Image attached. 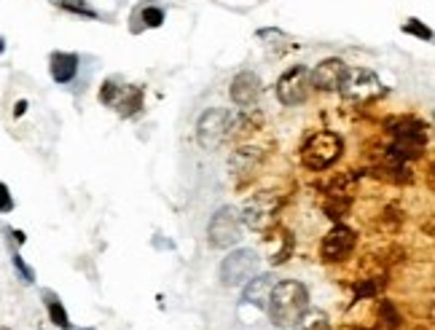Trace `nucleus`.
Returning a JSON list of instances; mask_svg holds the SVG:
<instances>
[{
	"label": "nucleus",
	"mask_w": 435,
	"mask_h": 330,
	"mask_svg": "<svg viewBox=\"0 0 435 330\" xmlns=\"http://www.w3.org/2000/svg\"><path fill=\"white\" fill-rule=\"evenodd\" d=\"M344 153V140L336 132H315L301 148V164L312 172H323L333 166Z\"/></svg>",
	"instance_id": "nucleus-3"
},
{
	"label": "nucleus",
	"mask_w": 435,
	"mask_h": 330,
	"mask_svg": "<svg viewBox=\"0 0 435 330\" xmlns=\"http://www.w3.org/2000/svg\"><path fill=\"white\" fill-rule=\"evenodd\" d=\"M293 330H330V319H328V315L320 312V309H306V312L296 319Z\"/></svg>",
	"instance_id": "nucleus-17"
},
{
	"label": "nucleus",
	"mask_w": 435,
	"mask_h": 330,
	"mask_svg": "<svg viewBox=\"0 0 435 330\" xmlns=\"http://www.w3.org/2000/svg\"><path fill=\"white\" fill-rule=\"evenodd\" d=\"M358 244V237L349 225H333L328 234L323 237V247H320V256L325 263H339V260H346L352 256Z\"/></svg>",
	"instance_id": "nucleus-8"
},
{
	"label": "nucleus",
	"mask_w": 435,
	"mask_h": 330,
	"mask_svg": "<svg viewBox=\"0 0 435 330\" xmlns=\"http://www.w3.org/2000/svg\"><path fill=\"white\" fill-rule=\"evenodd\" d=\"M384 285V282H379L376 277H371V279H365L361 287H358V298H368V296H376L379 293V287Z\"/></svg>",
	"instance_id": "nucleus-25"
},
{
	"label": "nucleus",
	"mask_w": 435,
	"mask_h": 330,
	"mask_svg": "<svg viewBox=\"0 0 435 330\" xmlns=\"http://www.w3.org/2000/svg\"><path fill=\"white\" fill-rule=\"evenodd\" d=\"M44 296V303H46V312H48V319L57 325V328L62 330H70L73 325H70V317H67V312H65V306H62L60 296L54 293V290H44L41 293Z\"/></svg>",
	"instance_id": "nucleus-15"
},
{
	"label": "nucleus",
	"mask_w": 435,
	"mask_h": 330,
	"mask_svg": "<svg viewBox=\"0 0 435 330\" xmlns=\"http://www.w3.org/2000/svg\"><path fill=\"white\" fill-rule=\"evenodd\" d=\"M339 91H342L346 105L363 107V105H371L374 100H379L384 94V86H382V81H379V75L374 70H368V67H352L342 78Z\"/></svg>",
	"instance_id": "nucleus-2"
},
{
	"label": "nucleus",
	"mask_w": 435,
	"mask_h": 330,
	"mask_svg": "<svg viewBox=\"0 0 435 330\" xmlns=\"http://www.w3.org/2000/svg\"><path fill=\"white\" fill-rule=\"evenodd\" d=\"M11 210H14V196H11L6 183H0V212H11Z\"/></svg>",
	"instance_id": "nucleus-26"
},
{
	"label": "nucleus",
	"mask_w": 435,
	"mask_h": 330,
	"mask_svg": "<svg viewBox=\"0 0 435 330\" xmlns=\"http://www.w3.org/2000/svg\"><path fill=\"white\" fill-rule=\"evenodd\" d=\"M255 274H258V256H255L253 250H234L221 263V282L226 287L245 285Z\"/></svg>",
	"instance_id": "nucleus-6"
},
{
	"label": "nucleus",
	"mask_w": 435,
	"mask_h": 330,
	"mask_svg": "<svg viewBox=\"0 0 435 330\" xmlns=\"http://www.w3.org/2000/svg\"><path fill=\"white\" fill-rule=\"evenodd\" d=\"M376 325L374 330H395L401 325V315H398V309L392 306V301H379L376 303Z\"/></svg>",
	"instance_id": "nucleus-18"
},
{
	"label": "nucleus",
	"mask_w": 435,
	"mask_h": 330,
	"mask_svg": "<svg viewBox=\"0 0 435 330\" xmlns=\"http://www.w3.org/2000/svg\"><path fill=\"white\" fill-rule=\"evenodd\" d=\"M342 330H374V328H361V325H344Z\"/></svg>",
	"instance_id": "nucleus-28"
},
{
	"label": "nucleus",
	"mask_w": 435,
	"mask_h": 330,
	"mask_svg": "<svg viewBox=\"0 0 435 330\" xmlns=\"http://www.w3.org/2000/svg\"><path fill=\"white\" fill-rule=\"evenodd\" d=\"M274 212H277V204H274V199L266 194L255 196L253 202H247L245 204V223L250 225V228H266V225L274 220Z\"/></svg>",
	"instance_id": "nucleus-11"
},
{
	"label": "nucleus",
	"mask_w": 435,
	"mask_h": 330,
	"mask_svg": "<svg viewBox=\"0 0 435 330\" xmlns=\"http://www.w3.org/2000/svg\"><path fill=\"white\" fill-rule=\"evenodd\" d=\"M309 91H312V78H309V70L304 65L290 67L277 81V97H280L283 105H301V103H306Z\"/></svg>",
	"instance_id": "nucleus-7"
},
{
	"label": "nucleus",
	"mask_w": 435,
	"mask_h": 330,
	"mask_svg": "<svg viewBox=\"0 0 435 330\" xmlns=\"http://www.w3.org/2000/svg\"><path fill=\"white\" fill-rule=\"evenodd\" d=\"M51 65H48V70H51V78L57 81V84H70L78 73V57L75 54H65V51H57V54H51Z\"/></svg>",
	"instance_id": "nucleus-14"
},
{
	"label": "nucleus",
	"mask_w": 435,
	"mask_h": 330,
	"mask_svg": "<svg viewBox=\"0 0 435 330\" xmlns=\"http://www.w3.org/2000/svg\"><path fill=\"white\" fill-rule=\"evenodd\" d=\"M25 110H27V103H25V100H19V103H16V110H14V116H22V113H25Z\"/></svg>",
	"instance_id": "nucleus-27"
},
{
	"label": "nucleus",
	"mask_w": 435,
	"mask_h": 330,
	"mask_svg": "<svg viewBox=\"0 0 435 330\" xmlns=\"http://www.w3.org/2000/svg\"><path fill=\"white\" fill-rule=\"evenodd\" d=\"M231 116H228V110L223 107H210V110H204L199 121H196V140H199V145L204 150H215L221 148L228 135H231Z\"/></svg>",
	"instance_id": "nucleus-4"
},
{
	"label": "nucleus",
	"mask_w": 435,
	"mask_h": 330,
	"mask_svg": "<svg viewBox=\"0 0 435 330\" xmlns=\"http://www.w3.org/2000/svg\"><path fill=\"white\" fill-rule=\"evenodd\" d=\"M0 330H11V328H0Z\"/></svg>",
	"instance_id": "nucleus-30"
},
{
	"label": "nucleus",
	"mask_w": 435,
	"mask_h": 330,
	"mask_svg": "<svg viewBox=\"0 0 435 330\" xmlns=\"http://www.w3.org/2000/svg\"><path fill=\"white\" fill-rule=\"evenodd\" d=\"M274 287V277L269 274H258V277H250L247 279V287L242 293V301L245 303H253L258 309H266V301H269V293Z\"/></svg>",
	"instance_id": "nucleus-13"
},
{
	"label": "nucleus",
	"mask_w": 435,
	"mask_h": 330,
	"mask_svg": "<svg viewBox=\"0 0 435 330\" xmlns=\"http://www.w3.org/2000/svg\"><path fill=\"white\" fill-rule=\"evenodd\" d=\"M3 51H6V41H3V38H0V54H3Z\"/></svg>",
	"instance_id": "nucleus-29"
},
{
	"label": "nucleus",
	"mask_w": 435,
	"mask_h": 330,
	"mask_svg": "<svg viewBox=\"0 0 435 330\" xmlns=\"http://www.w3.org/2000/svg\"><path fill=\"white\" fill-rule=\"evenodd\" d=\"M261 97V78L253 70H242L234 81H231V100L240 107H253Z\"/></svg>",
	"instance_id": "nucleus-10"
},
{
	"label": "nucleus",
	"mask_w": 435,
	"mask_h": 330,
	"mask_svg": "<svg viewBox=\"0 0 435 330\" xmlns=\"http://www.w3.org/2000/svg\"><path fill=\"white\" fill-rule=\"evenodd\" d=\"M346 73V65L339 57H330V60H323L317 65L315 70H309V78H312V86L323 91H333L339 89L342 78Z\"/></svg>",
	"instance_id": "nucleus-9"
},
{
	"label": "nucleus",
	"mask_w": 435,
	"mask_h": 330,
	"mask_svg": "<svg viewBox=\"0 0 435 330\" xmlns=\"http://www.w3.org/2000/svg\"><path fill=\"white\" fill-rule=\"evenodd\" d=\"M293 253V237L287 234L285 228H280L277 231V237H271L269 239V260L274 266H280V263H285L287 258Z\"/></svg>",
	"instance_id": "nucleus-16"
},
{
	"label": "nucleus",
	"mask_w": 435,
	"mask_h": 330,
	"mask_svg": "<svg viewBox=\"0 0 435 330\" xmlns=\"http://www.w3.org/2000/svg\"><path fill=\"white\" fill-rule=\"evenodd\" d=\"M261 164V150L258 148H240L231 156V169L234 172H250Z\"/></svg>",
	"instance_id": "nucleus-19"
},
{
	"label": "nucleus",
	"mask_w": 435,
	"mask_h": 330,
	"mask_svg": "<svg viewBox=\"0 0 435 330\" xmlns=\"http://www.w3.org/2000/svg\"><path fill=\"white\" fill-rule=\"evenodd\" d=\"M143 22H145V27H159V25L164 22V8H159V6H145V8H143Z\"/></svg>",
	"instance_id": "nucleus-23"
},
{
	"label": "nucleus",
	"mask_w": 435,
	"mask_h": 330,
	"mask_svg": "<svg viewBox=\"0 0 435 330\" xmlns=\"http://www.w3.org/2000/svg\"><path fill=\"white\" fill-rule=\"evenodd\" d=\"M54 6H60L65 11H73V14H81V16H97V11L91 8L86 0H51Z\"/></svg>",
	"instance_id": "nucleus-21"
},
{
	"label": "nucleus",
	"mask_w": 435,
	"mask_h": 330,
	"mask_svg": "<svg viewBox=\"0 0 435 330\" xmlns=\"http://www.w3.org/2000/svg\"><path fill=\"white\" fill-rule=\"evenodd\" d=\"M11 260H14L16 271H19V277H22V282H27V285H30V282H35V271H32L30 266L22 260V256H19V253H14V256H11Z\"/></svg>",
	"instance_id": "nucleus-24"
},
{
	"label": "nucleus",
	"mask_w": 435,
	"mask_h": 330,
	"mask_svg": "<svg viewBox=\"0 0 435 330\" xmlns=\"http://www.w3.org/2000/svg\"><path fill=\"white\" fill-rule=\"evenodd\" d=\"M403 30L411 32V35H414V38H420V41H433V30H430L427 25H422L420 19H408Z\"/></svg>",
	"instance_id": "nucleus-22"
},
{
	"label": "nucleus",
	"mask_w": 435,
	"mask_h": 330,
	"mask_svg": "<svg viewBox=\"0 0 435 330\" xmlns=\"http://www.w3.org/2000/svg\"><path fill=\"white\" fill-rule=\"evenodd\" d=\"M242 239V218L234 207H221L210 218L207 225V242L215 250H228Z\"/></svg>",
	"instance_id": "nucleus-5"
},
{
	"label": "nucleus",
	"mask_w": 435,
	"mask_h": 330,
	"mask_svg": "<svg viewBox=\"0 0 435 330\" xmlns=\"http://www.w3.org/2000/svg\"><path fill=\"white\" fill-rule=\"evenodd\" d=\"M309 309V290L296 282V279H285L271 287L269 301H266V312L269 319L277 328H293L296 319Z\"/></svg>",
	"instance_id": "nucleus-1"
},
{
	"label": "nucleus",
	"mask_w": 435,
	"mask_h": 330,
	"mask_svg": "<svg viewBox=\"0 0 435 330\" xmlns=\"http://www.w3.org/2000/svg\"><path fill=\"white\" fill-rule=\"evenodd\" d=\"M325 212H328V218H333V220L344 218L346 212H349V196H330L328 202H325Z\"/></svg>",
	"instance_id": "nucleus-20"
},
{
	"label": "nucleus",
	"mask_w": 435,
	"mask_h": 330,
	"mask_svg": "<svg viewBox=\"0 0 435 330\" xmlns=\"http://www.w3.org/2000/svg\"><path fill=\"white\" fill-rule=\"evenodd\" d=\"M143 100H145V91L140 89V86H129V84H121L119 94H116V100L110 103V107L119 113L121 119H129V116H135L140 113V107H143Z\"/></svg>",
	"instance_id": "nucleus-12"
}]
</instances>
